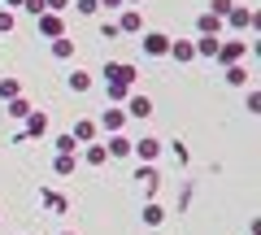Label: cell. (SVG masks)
<instances>
[{"label":"cell","instance_id":"6da1fadb","mask_svg":"<svg viewBox=\"0 0 261 235\" xmlns=\"http://www.w3.org/2000/svg\"><path fill=\"white\" fill-rule=\"evenodd\" d=\"M257 53V44H248V39H222V44H218V66H240L244 57H252Z\"/></svg>","mask_w":261,"mask_h":235},{"label":"cell","instance_id":"7a4b0ae2","mask_svg":"<svg viewBox=\"0 0 261 235\" xmlns=\"http://www.w3.org/2000/svg\"><path fill=\"white\" fill-rule=\"evenodd\" d=\"M170 39L174 35H166V31H140V53L161 61V57H170Z\"/></svg>","mask_w":261,"mask_h":235},{"label":"cell","instance_id":"3957f363","mask_svg":"<svg viewBox=\"0 0 261 235\" xmlns=\"http://www.w3.org/2000/svg\"><path fill=\"white\" fill-rule=\"evenodd\" d=\"M100 74H105V83H122V87H135V83H140V70L130 66V61H105Z\"/></svg>","mask_w":261,"mask_h":235},{"label":"cell","instance_id":"277c9868","mask_svg":"<svg viewBox=\"0 0 261 235\" xmlns=\"http://www.w3.org/2000/svg\"><path fill=\"white\" fill-rule=\"evenodd\" d=\"M161 152H166V144L152 140V135H144V140H130V157L140 161V166H157Z\"/></svg>","mask_w":261,"mask_h":235},{"label":"cell","instance_id":"5b68a950","mask_svg":"<svg viewBox=\"0 0 261 235\" xmlns=\"http://www.w3.org/2000/svg\"><path fill=\"white\" fill-rule=\"evenodd\" d=\"M126 122H130V118H126V109H122V105H105V113L96 118V126H100V131H109V135H118Z\"/></svg>","mask_w":261,"mask_h":235},{"label":"cell","instance_id":"8992f818","mask_svg":"<svg viewBox=\"0 0 261 235\" xmlns=\"http://www.w3.org/2000/svg\"><path fill=\"white\" fill-rule=\"evenodd\" d=\"M113 27H118V35H140V31H148V27H144V13H140V9H118Z\"/></svg>","mask_w":261,"mask_h":235},{"label":"cell","instance_id":"52a82bcc","mask_svg":"<svg viewBox=\"0 0 261 235\" xmlns=\"http://www.w3.org/2000/svg\"><path fill=\"white\" fill-rule=\"evenodd\" d=\"M135 183L144 188V196H148V200H157V192H161V170H157V166H140V170H135Z\"/></svg>","mask_w":261,"mask_h":235},{"label":"cell","instance_id":"ba28073f","mask_svg":"<svg viewBox=\"0 0 261 235\" xmlns=\"http://www.w3.org/2000/svg\"><path fill=\"white\" fill-rule=\"evenodd\" d=\"M122 109H126V118H140V122H144V118H152V109H157V105H152L148 96H140V92H130L126 100H122Z\"/></svg>","mask_w":261,"mask_h":235},{"label":"cell","instance_id":"9c48e42d","mask_svg":"<svg viewBox=\"0 0 261 235\" xmlns=\"http://www.w3.org/2000/svg\"><path fill=\"white\" fill-rule=\"evenodd\" d=\"M22 131H27V140H44V135H48V113L44 109H31L27 118H22Z\"/></svg>","mask_w":261,"mask_h":235},{"label":"cell","instance_id":"30bf717a","mask_svg":"<svg viewBox=\"0 0 261 235\" xmlns=\"http://www.w3.org/2000/svg\"><path fill=\"white\" fill-rule=\"evenodd\" d=\"M70 135H74V144L83 148V144H96V140H100V126H96V118H79V122L70 126Z\"/></svg>","mask_w":261,"mask_h":235},{"label":"cell","instance_id":"8fae6325","mask_svg":"<svg viewBox=\"0 0 261 235\" xmlns=\"http://www.w3.org/2000/svg\"><path fill=\"white\" fill-rule=\"evenodd\" d=\"M35 27H39V35H44V39H61L65 35V18H61V13H39Z\"/></svg>","mask_w":261,"mask_h":235},{"label":"cell","instance_id":"7c38bea8","mask_svg":"<svg viewBox=\"0 0 261 235\" xmlns=\"http://www.w3.org/2000/svg\"><path fill=\"white\" fill-rule=\"evenodd\" d=\"M170 61L192 66V61H196V44H192V39H170Z\"/></svg>","mask_w":261,"mask_h":235},{"label":"cell","instance_id":"4fadbf2b","mask_svg":"<svg viewBox=\"0 0 261 235\" xmlns=\"http://www.w3.org/2000/svg\"><path fill=\"white\" fill-rule=\"evenodd\" d=\"M39 205H44L48 214H65V209H70V200H65V192H57V188H44V192H39Z\"/></svg>","mask_w":261,"mask_h":235},{"label":"cell","instance_id":"5bb4252c","mask_svg":"<svg viewBox=\"0 0 261 235\" xmlns=\"http://www.w3.org/2000/svg\"><path fill=\"white\" fill-rule=\"evenodd\" d=\"M74 170H79V157H74V152H53V174H57V179H70Z\"/></svg>","mask_w":261,"mask_h":235},{"label":"cell","instance_id":"9a60e30c","mask_svg":"<svg viewBox=\"0 0 261 235\" xmlns=\"http://www.w3.org/2000/svg\"><path fill=\"white\" fill-rule=\"evenodd\" d=\"M248 22H252V9H248V5H231V13H226V18H222V27L248 31Z\"/></svg>","mask_w":261,"mask_h":235},{"label":"cell","instance_id":"2e32d148","mask_svg":"<svg viewBox=\"0 0 261 235\" xmlns=\"http://www.w3.org/2000/svg\"><path fill=\"white\" fill-rule=\"evenodd\" d=\"M31 109H35V105H31L27 96H22V92H18V96H9V100H5V113H9L13 122H22V118H27Z\"/></svg>","mask_w":261,"mask_h":235},{"label":"cell","instance_id":"e0dca14e","mask_svg":"<svg viewBox=\"0 0 261 235\" xmlns=\"http://www.w3.org/2000/svg\"><path fill=\"white\" fill-rule=\"evenodd\" d=\"M79 161H87V166H105L109 152H105V144L96 140V144H83V148H79Z\"/></svg>","mask_w":261,"mask_h":235},{"label":"cell","instance_id":"ac0fdd59","mask_svg":"<svg viewBox=\"0 0 261 235\" xmlns=\"http://www.w3.org/2000/svg\"><path fill=\"white\" fill-rule=\"evenodd\" d=\"M105 152H109V157H118V161L130 157V135H122V131L109 135V140H105Z\"/></svg>","mask_w":261,"mask_h":235},{"label":"cell","instance_id":"d6986e66","mask_svg":"<svg viewBox=\"0 0 261 235\" xmlns=\"http://www.w3.org/2000/svg\"><path fill=\"white\" fill-rule=\"evenodd\" d=\"M196 35H218L222 39V18H218V13H200V18H196Z\"/></svg>","mask_w":261,"mask_h":235},{"label":"cell","instance_id":"ffe728a7","mask_svg":"<svg viewBox=\"0 0 261 235\" xmlns=\"http://www.w3.org/2000/svg\"><path fill=\"white\" fill-rule=\"evenodd\" d=\"M92 83H96V79H92V70H70V79H65V87H70V92H79V96H83V92H92Z\"/></svg>","mask_w":261,"mask_h":235},{"label":"cell","instance_id":"44dd1931","mask_svg":"<svg viewBox=\"0 0 261 235\" xmlns=\"http://www.w3.org/2000/svg\"><path fill=\"white\" fill-rule=\"evenodd\" d=\"M192 44H196V57H205V61H214V57H218V44H222V39H218V35H196Z\"/></svg>","mask_w":261,"mask_h":235},{"label":"cell","instance_id":"7402d4cb","mask_svg":"<svg viewBox=\"0 0 261 235\" xmlns=\"http://www.w3.org/2000/svg\"><path fill=\"white\" fill-rule=\"evenodd\" d=\"M161 222H166V205H161V200H148V205H144V226L157 231Z\"/></svg>","mask_w":261,"mask_h":235},{"label":"cell","instance_id":"603a6c76","mask_svg":"<svg viewBox=\"0 0 261 235\" xmlns=\"http://www.w3.org/2000/svg\"><path fill=\"white\" fill-rule=\"evenodd\" d=\"M48 48H53V57H57V61H70V57H74V39H70V35L48 39Z\"/></svg>","mask_w":261,"mask_h":235},{"label":"cell","instance_id":"cb8c5ba5","mask_svg":"<svg viewBox=\"0 0 261 235\" xmlns=\"http://www.w3.org/2000/svg\"><path fill=\"white\" fill-rule=\"evenodd\" d=\"M226 70V87H244V83H248V66H244V61H240V66H222Z\"/></svg>","mask_w":261,"mask_h":235},{"label":"cell","instance_id":"d4e9b609","mask_svg":"<svg viewBox=\"0 0 261 235\" xmlns=\"http://www.w3.org/2000/svg\"><path fill=\"white\" fill-rule=\"evenodd\" d=\"M53 152H74L79 157V144H74V135L65 131V135H53Z\"/></svg>","mask_w":261,"mask_h":235},{"label":"cell","instance_id":"484cf974","mask_svg":"<svg viewBox=\"0 0 261 235\" xmlns=\"http://www.w3.org/2000/svg\"><path fill=\"white\" fill-rule=\"evenodd\" d=\"M70 9L83 13V18H96V13H100V5H96V0H70Z\"/></svg>","mask_w":261,"mask_h":235},{"label":"cell","instance_id":"4316f807","mask_svg":"<svg viewBox=\"0 0 261 235\" xmlns=\"http://www.w3.org/2000/svg\"><path fill=\"white\" fill-rule=\"evenodd\" d=\"M18 31V13L13 9H0V35H13Z\"/></svg>","mask_w":261,"mask_h":235},{"label":"cell","instance_id":"83f0119b","mask_svg":"<svg viewBox=\"0 0 261 235\" xmlns=\"http://www.w3.org/2000/svg\"><path fill=\"white\" fill-rule=\"evenodd\" d=\"M18 92H22L18 79H0V100H9V96H18Z\"/></svg>","mask_w":261,"mask_h":235},{"label":"cell","instance_id":"f1b7e54d","mask_svg":"<svg viewBox=\"0 0 261 235\" xmlns=\"http://www.w3.org/2000/svg\"><path fill=\"white\" fill-rule=\"evenodd\" d=\"M170 152H174V161H178V166H187V161H192V152H187V144H183V140H174V144H170Z\"/></svg>","mask_w":261,"mask_h":235},{"label":"cell","instance_id":"f546056e","mask_svg":"<svg viewBox=\"0 0 261 235\" xmlns=\"http://www.w3.org/2000/svg\"><path fill=\"white\" fill-rule=\"evenodd\" d=\"M231 5H235V0H209V13H218V18H226V13H231Z\"/></svg>","mask_w":261,"mask_h":235},{"label":"cell","instance_id":"4dcf8cb0","mask_svg":"<svg viewBox=\"0 0 261 235\" xmlns=\"http://www.w3.org/2000/svg\"><path fill=\"white\" fill-rule=\"evenodd\" d=\"M22 13H31V18H39V13H48V9H44V0H22Z\"/></svg>","mask_w":261,"mask_h":235},{"label":"cell","instance_id":"1f68e13d","mask_svg":"<svg viewBox=\"0 0 261 235\" xmlns=\"http://www.w3.org/2000/svg\"><path fill=\"white\" fill-rule=\"evenodd\" d=\"M244 109H248V113H261V92H248V96H244Z\"/></svg>","mask_w":261,"mask_h":235},{"label":"cell","instance_id":"d6a6232c","mask_svg":"<svg viewBox=\"0 0 261 235\" xmlns=\"http://www.w3.org/2000/svg\"><path fill=\"white\" fill-rule=\"evenodd\" d=\"M44 9H48V13H61V18H65V9H70V0H44Z\"/></svg>","mask_w":261,"mask_h":235},{"label":"cell","instance_id":"836d02e7","mask_svg":"<svg viewBox=\"0 0 261 235\" xmlns=\"http://www.w3.org/2000/svg\"><path fill=\"white\" fill-rule=\"evenodd\" d=\"M96 5H100V9H109V13H118V9H122V0H96Z\"/></svg>","mask_w":261,"mask_h":235},{"label":"cell","instance_id":"e575fe53","mask_svg":"<svg viewBox=\"0 0 261 235\" xmlns=\"http://www.w3.org/2000/svg\"><path fill=\"white\" fill-rule=\"evenodd\" d=\"M0 9H13V13H18V9H22V0H5V5H0Z\"/></svg>","mask_w":261,"mask_h":235},{"label":"cell","instance_id":"d590c367","mask_svg":"<svg viewBox=\"0 0 261 235\" xmlns=\"http://www.w3.org/2000/svg\"><path fill=\"white\" fill-rule=\"evenodd\" d=\"M122 5H126V9H140V0H122Z\"/></svg>","mask_w":261,"mask_h":235},{"label":"cell","instance_id":"8d00e7d4","mask_svg":"<svg viewBox=\"0 0 261 235\" xmlns=\"http://www.w3.org/2000/svg\"><path fill=\"white\" fill-rule=\"evenodd\" d=\"M65 235H74V231H65Z\"/></svg>","mask_w":261,"mask_h":235}]
</instances>
